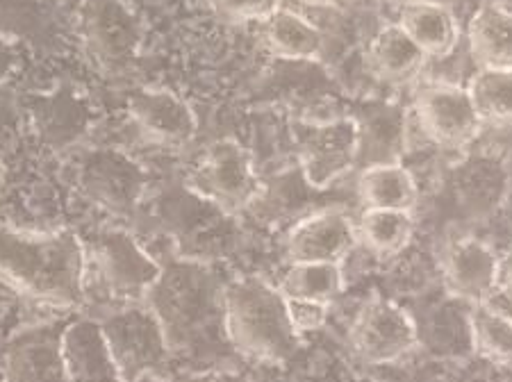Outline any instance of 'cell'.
<instances>
[{
    "label": "cell",
    "instance_id": "ac0fdd59",
    "mask_svg": "<svg viewBox=\"0 0 512 382\" xmlns=\"http://www.w3.org/2000/svg\"><path fill=\"white\" fill-rule=\"evenodd\" d=\"M476 69H512V10L501 3L478 7L467 26Z\"/></svg>",
    "mask_w": 512,
    "mask_h": 382
},
{
    "label": "cell",
    "instance_id": "3957f363",
    "mask_svg": "<svg viewBox=\"0 0 512 382\" xmlns=\"http://www.w3.org/2000/svg\"><path fill=\"white\" fill-rule=\"evenodd\" d=\"M226 332L235 353L255 362H287L303 346L289 319L287 298L260 276L226 282Z\"/></svg>",
    "mask_w": 512,
    "mask_h": 382
},
{
    "label": "cell",
    "instance_id": "484cf974",
    "mask_svg": "<svg viewBox=\"0 0 512 382\" xmlns=\"http://www.w3.org/2000/svg\"><path fill=\"white\" fill-rule=\"evenodd\" d=\"M221 19L230 23H262L280 10V0H212Z\"/></svg>",
    "mask_w": 512,
    "mask_h": 382
},
{
    "label": "cell",
    "instance_id": "9a60e30c",
    "mask_svg": "<svg viewBox=\"0 0 512 382\" xmlns=\"http://www.w3.org/2000/svg\"><path fill=\"white\" fill-rule=\"evenodd\" d=\"M358 126V166L396 164L406 151V110L396 103H369Z\"/></svg>",
    "mask_w": 512,
    "mask_h": 382
},
{
    "label": "cell",
    "instance_id": "30bf717a",
    "mask_svg": "<svg viewBox=\"0 0 512 382\" xmlns=\"http://www.w3.org/2000/svg\"><path fill=\"white\" fill-rule=\"evenodd\" d=\"M358 166L355 119L312 123L301 139V173L312 189L324 191Z\"/></svg>",
    "mask_w": 512,
    "mask_h": 382
},
{
    "label": "cell",
    "instance_id": "2e32d148",
    "mask_svg": "<svg viewBox=\"0 0 512 382\" xmlns=\"http://www.w3.org/2000/svg\"><path fill=\"white\" fill-rule=\"evenodd\" d=\"M142 135L153 144L178 148L194 139L196 119L189 105L169 91H144L130 103Z\"/></svg>",
    "mask_w": 512,
    "mask_h": 382
},
{
    "label": "cell",
    "instance_id": "7a4b0ae2",
    "mask_svg": "<svg viewBox=\"0 0 512 382\" xmlns=\"http://www.w3.org/2000/svg\"><path fill=\"white\" fill-rule=\"evenodd\" d=\"M0 282L32 303L85 310V242L69 228L30 230L0 223Z\"/></svg>",
    "mask_w": 512,
    "mask_h": 382
},
{
    "label": "cell",
    "instance_id": "d6986e66",
    "mask_svg": "<svg viewBox=\"0 0 512 382\" xmlns=\"http://www.w3.org/2000/svg\"><path fill=\"white\" fill-rule=\"evenodd\" d=\"M428 57L421 48L408 37L399 23H390L376 32L367 48V64L378 80L390 82V85H403V82L415 80Z\"/></svg>",
    "mask_w": 512,
    "mask_h": 382
},
{
    "label": "cell",
    "instance_id": "f546056e",
    "mask_svg": "<svg viewBox=\"0 0 512 382\" xmlns=\"http://www.w3.org/2000/svg\"><path fill=\"white\" fill-rule=\"evenodd\" d=\"M132 382H178V380H173L169 373H148V376H142Z\"/></svg>",
    "mask_w": 512,
    "mask_h": 382
},
{
    "label": "cell",
    "instance_id": "83f0119b",
    "mask_svg": "<svg viewBox=\"0 0 512 382\" xmlns=\"http://www.w3.org/2000/svg\"><path fill=\"white\" fill-rule=\"evenodd\" d=\"M497 296H501L503 301H506V310L512 314V248L501 255ZM497 296H494V298H497Z\"/></svg>",
    "mask_w": 512,
    "mask_h": 382
},
{
    "label": "cell",
    "instance_id": "52a82bcc",
    "mask_svg": "<svg viewBox=\"0 0 512 382\" xmlns=\"http://www.w3.org/2000/svg\"><path fill=\"white\" fill-rule=\"evenodd\" d=\"M349 342L362 362L383 367L417 351L421 337L406 307L387 298H371L355 314Z\"/></svg>",
    "mask_w": 512,
    "mask_h": 382
},
{
    "label": "cell",
    "instance_id": "ffe728a7",
    "mask_svg": "<svg viewBox=\"0 0 512 382\" xmlns=\"http://www.w3.org/2000/svg\"><path fill=\"white\" fill-rule=\"evenodd\" d=\"M358 201L362 210L412 212L419 203V187L401 162L374 164L358 173Z\"/></svg>",
    "mask_w": 512,
    "mask_h": 382
},
{
    "label": "cell",
    "instance_id": "9c48e42d",
    "mask_svg": "<svg viewBox=\"0 0 512 382\" xmlns=\"http://www.w3.org/2000/svg\"><path fill=\"white\" fill-rule=\"evenodd\" d=\"M499 262L501 255L483 239H453L440 257L444 289L451 298L467 305L492 301L499 289Z\"/></svg>",
    "mask_w": 512,
    "mask_h": 382
},
{
    "label": "cell",
    "instance_id": "4dcf8cb0",
    "mask_svg": "<svg viewBox=\"0 0 512 382\" xmlns=\"http://www.w3.org/2000/svg\"><path fill=\"white\" fill-rule=\"evenodd\" d=\"M299 3L317 5V7H330V5H337V0H299Z\"/></svg>",
    "mask_w": 512,
    "mask_h": 382
},
{
    "label": "cell",
    "instance_id": "d4e9b609",
    "mask_svg": "<svg viewBox=\"0 0 512 382\" xmlns=\"http://www.w3.org/2000/svg\"><path fill=\"white\" fill-rule=\"evenodd\" d=\"M465 89L483 126H512V69H476Z\"/></svg>",
    "mask_w": 512,
    "mask_h": 382
},
{
    "label": "cell",
    "instance_id": "5bb4252c",
    "mask_svg": "<svg viewBox=\"0 0 512 382\" xmlns=\"http://www.w3.org/2000/svg\"><path fill=\"white\" fill-rule=\"evenodd\" d=\"M78 182L94 203L103 205L110 212H132L144 194V173L135 169L132 162L121 160L117 153L94 157L82 166Z\"/></svg>",
    "mask_w": 512,
    "mask_h": 382
},
{
    "label": "cell",
    "instance_id": "7c38bea8",
    "mask_svg": "<svg viewBox=\"0 0 512 382\" xmlns=\"http://www.w3.org/2000/svg\"><path fill=\"white\" fill-rule=\"evenodd\" d=\"M358 246L355 221L344 210H319L296 221L285 242L289 264H342Z\"/></svg>",
    "mask_w": 512,
    "mask_h": 382
},
{
    "label": "cell",
    "instance_id": "4fadbf2b",
    "mask_svg": "<svg viewBox=\"0 0 512 382\" xmlns=\"http://www.w3.org/2000/svg\"><path fill=\"white\" fill-rule=\"evenodd\" d=\"M62 351L69 382H123L98 321L80 314L64 328Z\"/></svg>",
    "mask_w": 512,
    "mask_h": 382
},
{
    "label": "cell",
    "instance_id": "4316f807",
    "mask_svg": "<svg viewBox=\"0 0 512 382\" xmlns=\"http://www.w3.org/2000/svg\"><path fill=\"white\" fill-rule=\"evenodd\" d=\"M330 307H333L330 303L305 301V298H287L289 319H292V326L296 328V332H299L301 337L310 335V332H317L326 326Z\"/></svg>",
    "mask_w": 512,
    "mask_h": 382
},
{
    "label": "cell",
    "instance_id": "603a6c76",
    "mask_svg": "<svg viewBox=\"0 0 512 382\" xmlns=\"http://www.w3.org/2000/svg\"><path fill=\"white\" fill-rule=\"evenodd\" d=\"M467 326L476 355L497 364L512 362V314L506 307L494 298L469 305Z\"/></svg>",
    "mask_w": 512,
    "mask_h": 382
},
{
    "label": "cell",
    "instance_id": "8fae6325",
    "mask_svg": "<svg viewBox=\"0 0 512 382\" xmlns=\"http://www.w3.org/2000/svg\"><path fill=\"white\" fill-rule=\"evenodd\" d=\"M66 323H37L12 337L3 355L5 382H69L62 351Z\"/></svg>",
    "mask_w": 512,
    "mask_h": 382
},
{
    "label": "cell",
    "instance_id": "e0dca14e",
    "mask_svg": "<svg viewBox=\"0 0 512 382\" xmlns=\"http://www.w3.org/2000/svg\"><path fill=\"white\" fill-rule=\"evenodd\" d=\"M396 23L408 32L428 60H444L456 51L460 39L458 19L451 7L440 0H406Z\"/></svg>",
    "mask_w": 512,
    "mask_h": 382
},
{
    "label": "cell",
    "instance_id": "ba28073f",
    "mask_svg": "<svg viewBox=\"0 0 512 382\" xmlns=\"http://www.w3.org/2000/svg\"><path fill=\"white\" fill-rule=\"evenodd\" d=\"M412 114L421 135L447 151H462L483 130L467 89L453 82L433 80L419 85L412 98Z\"/></svg>",
    "mask_w": 512,
    "mask_h": 382
},
{
    "label": "cell",
    "instance_id": "8992f818",
    "mask_svg": "<svg viewBox=\"0 0 512 382\" xmlns=\"http://www.w3.org/2000/svg\"><path fill=\"white\" fill-rule=\"evenodd\" d=\"M87 269L101 282L110 301L107 305L146 301L162 276V262L132 237L126 228H105L94 242L85 244Z\"/></svg>",
    "mask_w": 512,
    "mask_h": 382
},
{
    "label": "cell",
    "instance_id": "5b68a950",
    "mask_svg": "<svg viewBox=\"0 0 512 382\" xmlns=\"http://www.w3.org/2000/svg\"><path fill=\"white\" fill-rule=\"evenodd\" d=\"M187 191L228 217L249 210L264 194L253 153L237 139H219L189 173Z\"/></svg>",
    "mask_w": 512,
    "mask_h": 382
},
{
    "label": "cell",
    "instance_id": "277c9868",
    "mask_svg": "<svg viewBox=\"0 0 512 382\" xmlns=\"http://www.w3.org/2000/svg\"><path fill=\"white\" fill-rule=\"evenodd\" d=\"M89 314L101 326L123 382L148 373H169L171 348L158 314L148 301L103 305Z\"/></svg>",
    "mask_w": 512,
    "mask_h": 382
},
{
    "label": "cell",
    "instance_id": "f1b7e54d",
    "mask_svg": "<svg viewBox=\"0 0 512 382\" xmlns=\"http://www.w3.org/2000/svg\"><path fill=\"white\" fill-rule=\"evenodd\" d=\"M183 382H242V380H239V376H237L235 371H230L226 367H219V369L189 371Z\"/></svg>",
    "mask_w": 512,
    "mask_h": 382
},
{
    "label": "cell",
    "instance_id": "cb8c5ba5",
    "mask_svg": "<svg viewBox=\"0 0 512 382\" xmlns=\"http://www.w3.org/2000/svg\"><path fill=\"white\" fill-rule=\"evenodd\" d=\"M276 285L285 298H305V301L333 305L344 292V269L342 264L321 262L287 264Z\"/></svg>",
    "mask_w": 512,
    "mask_h": 382
},
{
    "label": "cell",
    "instance_id": "44dd1931",
    "mask_svg": "<svg viewBox=\"0 0 512 382\" xmlns=\"http://www.w3.org/2000/svg\"><path fill=\"white\" fill-rule=\"evenodd\" d=\"M262 41L278 60L312 62L324 51V35L305 16L292 10H280L262 23Z\"/></svg>",
    "mask_w": 512,
    "mask_h": 382
},
{
    "label": "cell",
    "instance_id": "6da1fadb",
    "mask_svg": "<svg viewBox=\"0 0 512 382\" xmlns=\"http://www.w3.org/2000/svg\"><path fill=\"white\" fill-rule=\"evenodd\" d=\"M146 301L158 314L173 360L203 371L226 367L228 355H237L226 332V282L208 262L173 257L162 264Z\"/></svg>",
    "mask_w": 512,
    "mask_h": 382
},
{
    "label": "cell",
    "instance_id": "7402d4cb",
    "mask_svg": "<svg viewBox=\"0 0 512 382\" xmlns=\"http://www.w3.org/2000/svg\"><path fill=\"white\" fill-rule=\"evenodd\" d=\"M358 244L365 246L378 260H390L403 253L415 232L412 212L403 210H362L355 221Z\"/></svg>",
    "mask_w": 512,
    "mask_h": 382
}]
</instances>
